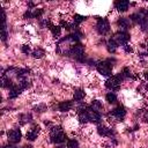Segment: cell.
<instances>
[{
	"mask_svg": "<svg viewBox=\"0 0 148 148\" xmlns=\"http://www.w3.org/2000/svg\"><path fill=\"white\" fill-rule=\"evenodd\" d=\"M50 136H51L52 142H54V143H61L66 140V134L64 133V131L60 126L52 127V130L50 132Z\"/></svg>",
	"mask_w": 148,
	"mask_h": 148,
	"instance_id": "obj_1",
	"label": "cell"
},
{
	"mask_svg": "<svg viewBox=\"0 0 148 148\" xmlns=\"http://www.w3.org/2000/svg\"><path fill=\"white\" fill-rule=\"evenodd\" d=\"M123 80H124V79H123V76H121L120 73L117 74V75H112V76H110V77L105 81V87L109 88V89H111V90H118Z\"/></svg>",
	"mask_w": 148,
	"mask_h": 148,
	"instance_id": "obj_2",
	"label": "cell"
},
{
	"mask_svg": "<svg viewBox=\"0 0 148 148\" xmlns=\"http://www.w3.org/2000/svg\"><path fill=\"white\" fill-rule=\"evenodd\" d=\"M96 68H97L98 73L102 74V75H104V76H110L111 73H112V65H111L108 60L97 62Z\"/></svg>",
	"mask_w": 148,
	"mask_h": 148,
	"instance_id": "obj_3",
	"label": "cell"
},
{
	"mask_svg": "<svg viewBox=\"0 0 148 148\" xmlns=\"http://www.w3.org/2000/svg\"><path fill=\"white\" fill-rule=\"evenodd\" d=\"M69 54L74 58H76L79 61H84V47L81 45V44H75L72 46L71 51H69Z\"/></svg>",
	"mask_w": 148,
	"mask_h": 148,
	"instance_id": "obj_4",
	"label": "cell"
},
{
	"mask_svg": "<svg viewBox=\"0 0 148 148\" xmlns=\"http://www.w3.org/2000/svg\"><path fill=\"white\" fill-rule=\"evenodd\" d=\"M112 39L117 43V45H126V43L130 40V35L126 31H118L113 35Z\"/></svg>",
	"mask_w": 148,
	"mask_h": 148,
	"instance_id": "obj_5",
	"label": "cell"
},
{
	"mask_svg": "<svg viewBox=\"0 0 148 148\" xmlns=\"http://www.w3.org/2000/svg\"><path fill=\"white\" fill-rule=\"evenodd\" d=\"M96 29L98 31V34L101 35H105L109 32L110 30V23L106 18H99L97 21V24H96Z\"/></svg>",
	"mask_w": 148,
	"mask_h": 148,
	"instance_id": "obj_6",
	"label": "cell"
},
{
	"mask_svg": "<svg viewBox=\"0 0 148 148\" xmlns=\"http://www.w3.org/2000/svg\"><path fill=\"white\" fill-rule=\"evenodd\" d=\"M86 113L88 116V120L91 121V123H95V124H98L101 121V114L95 111L92 108H86Z\"/></svg>",
	"mask_w": 148,
	"mask_h": 148,
	"instance_id": "obj_7",
	"label": "cell"
},
{
	"mask_svg": "<svg viewBox=\"0 0 148 148\" xmlns=\"http://www.w3.org/2000/svg\"><path fill=\"white\" fill-rule=\"evenodd\" d=\"M21 138H22V134H21L20 130H12V131L8 132V141L12 142V143L20 142Z\"/></svg>",
	"mask_w": 148,
	"mask_h": 148,
	"instance_id": "obj_8",
	"label": "cell"
},
{
	"mask_svg": "<svg viewBox=\"0 0 148 148\" xmlns=\"http://www.w3.org/2000/svg\"><path fill=\"white\" fill-rule=\"evenodd\" d=\"M111 114L113 116V117H116V118H118V119H123L124 117H125V114H126V110H125V108L124 106H117V108H114L113 110H112V112H111Z\"/></svg>",
	"mask_w": 148,
	"mask_h": 148,
	"instance_id": "obj_9",
	"label": "cell"
},
{
	"mask_svg": "<svg viewBox=\"0 0 148 148\" xmlns=\"http://www.w3.org/2000/svg\"><path fill=\"white\" fill-rule=\"evenodd\" d=\"M38 133H39V126L35 125V126H32V127H31V130L27 133V139H28L29 141H34V140H36V139H37Z\"/></svg>",
	"mask_w": 148,
	"mask_h": 148,
	"instance_id": "obj_10",
	"label": "cell"
},
{
	"mask_svg": "<svg viewBox=\"0 0 148 148\" xmlns=\"http://www.w3.org/2000/svg\"><path fill=\"white\" fill-rule=\"evenodd\" d=\"M128 6H130V2L126 1V0H119V1H116V2H114V7H116V9L119 10V12H125V10H127Z\"/></svg>",
	"mask_w": 148,
	"mask_h": 148,
	"instance_id": "obj_11",
	"label": "cell"
},
{
	"mask_svg": "<svg viewBox=\"0 0 148 148\" xmlns=\"http://www.w3.org/2000/svg\"><path fill=\"white\" fill-rule=\"evenodd\" d=\"M117 24L119 25V28L121 29V31H126L128 29V27L131 25V20L126 18V17H121L117 21Z\"/></svg>",
	"mask_w": 148,
	"mask_h": 148,
	"instance_id": "obj_12",
	"label": "cell"
},
{
	"mask_svg": "<svg viewBox=\"0 0 148 148\" xmlns=\"http://www.w3.org/2000/svg\"><path fill=\"white\" fill-rule=\"evenodd\" d=\"M22 90H23V89H22L18 84H17V86H16V84H14V86L9 89V98H12V99H13V98H16V97L21 94V91H22Z\"/></svg>",
	"mask_w": 148,
	"mask_h": 148,
	"instance_id": "obj_13",
	"label": "cell"
},
{
	"mask_svg": "<svg viewBox=\"0 0 148 148\" xmlns=\"http://www.w3.org/2000/svg\"><path fill=\"white\" fill-rule=\"evenodd\" d=\"M73 106V103L71 101H65V102H60L59 105H58V109L61 111V112H66V111H69Z\"/></svg>",
	"mask_w": 148,
	"mask_h": 148,
	"instance_id": "obj_14",
	"label": "cell"
},
{
	"mask_svg": "<svg viewBox=\"0 0 148 148\" xmlns=\"http://www.w3.org/2000/svg\"><path fill=\"white\" fill-rule=\"evenodd\" d=\"M97 132H98V134L102 135V136H111V135L113 134L112 130L109 128V127H105V126H98Z\"/></svg>",
	"mask_w": 148,
	"mask_h": 148,
	"instance_id": "obj_15",
	"label": "cell"
},
{
	"mask_svg": "<svg viewBox=\"0 0 148 148\" xmlns=\"http://www.w3.org/2000/svg\"><path fill=\"white\" fill-rule=\"evenodd\" d=\"M1 86L3 87V88H12L13 86H14V83H13V81L9 79V77H7L5 74H2V79H1Z\"/></svg>",
	"mask_w": 148,
	"mask_h": 148,
	"instance_id": "obj_16",
	"label": "cell"
},
{
	"mask_svg": "<svg viewBox=\"0 0 148 148\" xmlns=\"http://www.w3.org/2000/svg\"><path fill=\"white\" fill-rule=\"evenodd\" d=\"M117 43L113 40V39H110L108 43H106V49H108V51L110 52V53H114L116 51H117Z\"/></svg>",
	"mask_w": 148,
	"mask_h": 148,
	"instance_id": "obj_17",
	"label": "cell"
},
{
	"mask_svg": "<svg viewBox=\"0 0 148 148\" xmlns=\"http://www.w3.org/2000/svg\"><path fill=\"white\" fill-rule=\"evenodd\" d=\"M84 96H86V94H84V91L81 90V89L75 90V92H74V95H73V97H74L75 101H81V99L84 98Z\"/></svg>",
	"mask_w": 148,
	"mask_h": 148,
	"instance_id": "obj_18",
	"label": "cell"
},
{
	"mask_svg": "<svg viewBox=\"0 0 148 148\" xmlns=\"http://www.w3.org/2000/svg\"><path fill=\"white\" fill-rule=\"evenodd\" d=\"M50 30L52 31V35L54 36V37H58V36H60V32H61V29H60V27H58V25H51L50 27Z\"/></svg>",
	"mask_w": 148,
	"mask_h": 148,
	"instance_id": "obj_19",
	"label": "cell"
},
{
	"mask_svg": "<svg viewBox=\"0 0 148 148\" xmlns=\"http://www.w3.org/2000/svg\"><path fill=\"white\" fill-rule=\"evenodd\" d=\"M43 56H44V50H43V49L37 47V49H35V50L32 51V57H34V58H42Z\"/></svg>",
	"mask_w": 148,
	"mask_h": 148,
	"instance_id": "obj_20",
	"label": "cell"
},
{
	"mask_svg": "<svg viewBox=\"0 0 148 148\" xmlns=\"http://www.w3.org/2000/svg\"><path fill=\"white\" fill-rule=\"evenodd\" d=\"M105 98H106V102H109L110 104L111 103H114L117 101V96H116L114 92H108L106 96H105Z\"/></svg>",
	"mask_w": 148,
	"mask_h": 148,
	"instance_id": "obj_21",
	"label": "cell"
},
{
	"mask_svg": "<svg viewBox=\"0 0 148 148\" xmlns=\"http://www.w3.org/2000/svg\"><path fill=\"white\" fill-rule=\"evenodd\" d=\"M91 108L95 110V111H99V110H102L103 109V105H102V103L99 102V101H97V99H95V101H92V103H91Z\"/></svg>",
	"mask_w": 148,
	"mask_h": 148,
	"instance_id": "obj_22",
	"label": "cell"
},
{
	"mask_svg": "<svg viewBox=\"0 0 148 148\" xmlns=\"http://www.w3.org/2000/svg\"><path fill=\"white\" fill-rule=\"evenodd\" d=\"M86 18H87V16L75 14V15H74V23H75V24H80V23H81V22H83Z\"/></svg>",
	"mask_w": 148,
	"mask_h": 148,
	"instance_id": "obj_23",
	"label": "cell"
},
{
	"mask_svg": "<svg viewBox=\"0 0 148 148\" xmlns=\"http://www.w3.org/2000/svg\"><path fill=\"white\" fill-rule=\"evenodd\" d=\"M67 148H79V142L75 139H71L67 141Z\"/></svg>",
	"mask_w": 148,
	"mask_h": 148,
	"instance_id": "obj_24",
	"label": "cell"
},
{
	"mask_svg": "<svg viewBox=\"0 0 148 148\" xmlns=\"http://www.w3.org/2000/svg\"><path fill=\"white\" fill-rule=\"evenodd\" d=\"M43 13H44L43 9H35V10L32 12V17H39Z\"/></svg>",
	"mask_w": 148,
	"mask_h": 148,
	"instance_id": "obj_25",
	"label": "cell"
},
{
	"mask_svg": "<svg viewBox=\"0 0 148 148\" xmlns=\"http://www.w3.org/2000/svg\"><path fill=\"white\" fill-rule=\"evenodd\" d=\"M120 74H121L123 79H126V77H130V76H131V73H130L128 68H124V69H123V72H121Z\"/></svg>",
	"mask_w": 148,
	"mask_h": 148,
	"instance_id": "obj_26",
	"label": "cell"
},
{
	"mask_svg": "<svg viewBox=\"0 0 148 148\" xmlns=\"http://www.w3.org/2000/svg\"><path fill=\"white\" fill-rule=\"evenodd\" d=\"M21 50H22V52H23V53H25V54H28V53H29V51H30V49H29V46H28V45H22Z\"/></svg>",
	"mask_w": 148,
	"mask_h": 148,
	"instance_id": "obj_27",
	"label": "cell"
},
{
	"mask_svg": "<svg viewBox=\"0 0 148 148\" xmlns=\"http://www.w3.org/2000/svg\"><path fill=\"white\" fill-rule=\"evenodd\" d=\"M124 47H125V51H126V52H132V47H130L128 45H125Z\"/></svg>",
	"mask_w": 148,
	"mask_h": 148,
	"instance_id": "obj_28",
	"label": "cell"
},
{
	"mask_svg": "<svg viewBox=\"0 0 148 148\" xmlns=\"http://www.w3.org/2000/svg\"><path fill=\"white\" fill-rule=\"evenodd\" d=\"M3 148H16V147H14V146H7V147H3Z\"/></svg>",
	"mask_w": 148,
	"mask_h": 148,
	"instance_id": "obj_29",
	"label": "cell"
},
{
	"mask_svg": "<svg viewBox=\"0 0 148 148\" xmlns=\"http://www.w3.org/2000/svg\"><path fill=\"white\" fill-rule=\"evenodd\" d=\"M23 148H32V147H31V146H24Z\"/></svg>",
	"mask_w": 148,
	"mask_h": 148,
	"instance_id": "obj_30",
	"label": "cell"
},
{
	"mask_svg": "<svg viewBox=\"0 0 148 148\" xmlns=\"http://www.w3.org/2000/svg\"><path fill=\"white\" fill-rule=\"evenodd\" d=\"M145 76H146V79L148 80V73H146V74H145Z\"/></svg>",
	"mask_w": 148,
	"mask_h": 148,
	"instance_id": "obj_31",
	"label": "cell"
},
{
	"mask_svg": "<svg viewBox=\"0 0 148 148\" xmlns=\"http://www.w3.org/2000/svg\"><path fill=\"white\" fill-rule=\"evenodd\" d=\"M58 148H65V147H58Z\"/></svg>",
	"mask_w": 148,
	"mask_h": 148,
	"instance_id": "obj_32",
	"label": "cell"
}]
</instances>
